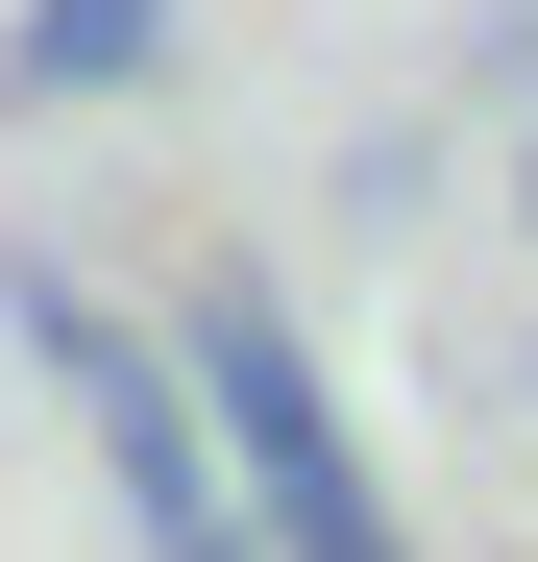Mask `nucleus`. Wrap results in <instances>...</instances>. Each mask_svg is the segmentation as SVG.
Wrapping results in <instances>:
<instances>
[{
  "label": "nucleus",
  "instance_id": "obj_2",
  "mask_svg": "<svg viewBox=\"0 0 538 562\" xmlns=\"http://www.w3.org/2000/svg\"><path fill=\"white\" fill-rule=\"evenodd\" d=\"M0 318H25V367L99 416V490H123V538H147V562H269V514H245V464H221V416H197V367H171V342H123L49 245L0 269Z\"/></svg>",
  "mask_w": 538,
  "mask_h": 562
},
{
  "label": "nucleus",
  "instance_id": "obj_4",
  "mask_svg": "<svg viewBox=\"0 0 538 562\" xmlns=\"http://www.w3.org/2000/svg\"><path fill=\"white\" fill-rule=\"evenodd\" d=\"M490 74H538V0H514V25H490Z\"/></svg>",
  "mask_w": 538,
  "mask_h": 562
},
{
  "label": "nucleus",
  "instance_id": "obj_1",
  "mask_svg": "<svg viewBox=\"0 0 538 562\" xmlns=\"http://www.w3.org/2000/svg\"><path fill=\"white\" fill-rule=\"evenodd\" d=\"M171 367H197V416H221V464H245L269 562H416V538H392V464H368V416H343V392H318V342H294V294L197 269V294H171Z\"/></svg>",
  "mask_w": 538,
  "mask_h": 562
},
{
  "label": "nucleus",
  "instance_id": "obj_5",
  "mask_svg": "<svg viewBox=\"0 0 538 562\" xmlns=\"http://www.w3.org/2000/svg\"><path fill=\"white\" fill-rule=\"evenodd\" d=\"M514 221H538V99H514Z\"/></svg>",
  "mask_w": 538,
  "mask_h": 562
},
{
  "label": "nucleus",
  "instance_id": "obj_3",
  "mask_svg": "<svg viewBox=\"0 0 538 562\" xmlns=\"http://www.w3.org/2000/svg\"><path fill=\"white\" fill-rule=\"evenodd\" d=\"M171 25H197V0H25V25H0V99H25V123L147 99V74H171Z\"/></svg>",
  "mask_w": 538,
  "mask_h": 562
}]
</instances>
